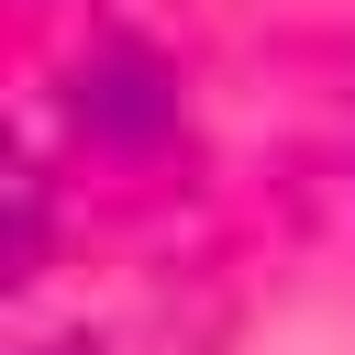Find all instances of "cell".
<instances>
[{
	"instance_id": "6da1fadb",
	"label": "cell",
	"mask_w": 355,
	"mask_h": 355,
	"mask_svg": "<svg viewBox=\"0 0 355 355\" xmlns=\"http://www.w3.org/2000/svg\"><path fill=\"white\" fill-rule=\"evenodd\" d=\"M78 122H89V133L144 144V133H166V122H178V78H166L155 55H133V44H100V55L78 67Z\"/></svg>"
}]
</instances>
